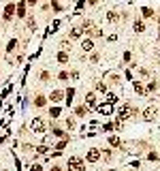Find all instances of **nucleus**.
Returning a JSON list of instances; mask_svg holds the SVG:
<instances>
[{
  "instance_id": "35",
  "label": "nucleus",
  "mask_w": 160,
  "mask_h": 171,
  "mask_svg": "<svg viewBox=\"0 0 160 171\" xmlns=\"http://www.w3.org/2000/svg\"><path fill=\"white\" fill-rule=\"evenodd\" d=\"M111 171H118V169H111Z\"/></svg>"
},
{
  "instance_id": "27",
  "label": "nucleus",
  "mask_w": 160,
  "mask_h": 171,
  "mask_svg": "<svg viewBox=\"0 0 160 171\" xmlns=\"http://www.w3.org/2000/svg\"><path fill=\"white\" fill-rule=\"evenodd\" d=\"M107 101H109V103H115L118 96H115V94H107Z\"/></svg>"
},
{
  "instance_id": "22",
  "label": "nucleus",
  "mask_w": 160,
  "mask_h": 171,
  "mask_svg": "<svg viewBox=\"0 0 160 171\" xmlns=\"http://www.w3.org/2000/svg\"><path fill=\"white\" fill-rule=\"evenodd\" d=\"M143 15H145V17H154V11H152V9H147V6H145V9H143Z\"/></svg>"
},
{
  "instance_id": "17",
  "label": "nucleus",
  "mask_w": 160,
  "mask_h": 171,
  "mask_svg": "<svg viewBox=\"0 0 160 171\" xmlns=\"http://www.w3.org/2000/svg\"><path fill=\"white\" fill-rule=\"evenodd\" d=\"M34 105H37V107H43V105H45V96H37V98H34Z\"/></svg>"
},
{
  "instance_id": "14",
  "label": "nucleus",
  "mask_w": 160,
  "mask_h": 171,
  "mask_svg": "<svg viewBox=\"0 0 160 171\" xmlns=\"http://www.w3.org/2000/svg\"><path fill=\"white\" fill-rule=\"evenodd\" d=\"M81 37V28H73L71 30V39H79Z\"/></svg>"
},
{
  "instance_id": "19",
  "label": "nucleus",
  "mask_w": 160,
  "mask_h": 171,
  "mask_svg": "<svg viewBox=\"0 0 160 171\" xmlns=\"http://www.w3.org/2000/svg\"><path fill=\"white\" fill-rule=\"evenodd\" d=\"M73 94H75V90L68 88V92H66V103H68V105H71V101H73Z\"/></svg>"
},
{
  "instance_id": "28",
  "label": "nucleus",
  "mask_w": 160,
  "mask_h": 171,
  "mask_svg": "<svg viewBox=\"0 0 160 171\" xmlns=\"http://www.w3.org/2000/svg\"><path fill=\"white\" fill-rule=\"evenodd\" d=\"M66 126H68V128H75V120H73V118H68V120H66Z\"/></svg>"
},
{
  "instance_id": "20",
  "label": "nucleus",
  "mask_w": 160,
  "mask_h": 171,
  "mask_svg": "<svg viewBox=\"0 0 160 171\" xmlns=\"http://www.w3.org/2000/svg\"><path fill=\"white\" fill-rule=\"evenodd\" d=\"M109 143H111V145H122V141L118 137H109Z\"/></svg>"
},
{
  "instance_id": "7",
  "label": "nucleus",
  "mask_w": 160,
  "mask_h": 171,
  "mask_svg": "<svg viewBox=\"0 0 160 171\" xmlns=\"http://www.w3.org/2000/svg\"><path fill=\"white\" fill-rule=\"evenodd\" d=\"M92 47H94L92 39H83V41H81V49H83V51H92Z\"/></svg>"
},
{
  "instance_id": "8",
  "label": "nucleus",
  "mask_w": 160,
  "mask_h": 171,
  "mask_svg": "<svg viewBox=\"0 0 160 171\" xmlns=\"http://www.w3.org/2000/svg\"><path fill=\"white\" fill-rule=\"evenodd\" d=\"M132 88H135V92H137V94H147V92H145V86L141 84V82H135Z\"/></svg>"
},
{
  "instance_id": "36",
  "label": "nucleus",
  "mask_w": 160,
  "mask_h": 171,
  "mask_svg": "<svg viewBox=\"0 0 160 171\" xmlns=\"http://www.w3.org/2000/svg\"><path fill=\"white\" fill-rule=\"evenodd\" d=\"M158 41H160V37H158Z\"/></svg>"
},
{
  "instance_id": "11",
  "label": "nucleus",
  "mask_w": 160,
  "mask_h": 171,
  "mask_svg": "<svg viewBox=\"0 0 160 171\" xmlns=\"http://www.w3.org/2000/svg\"><path fill=\"white\" fill-rule=\"evenodd\" d=\"M58 62H60V64L68 62V54H66V51H60V54H58Z\"/></svg>"
},
{
  "instance_id": "6",
  "label": "nucleus",
  "mask_w": 160,
  "mask_h": 171,
  "mask_svg": "<svg viewBox=\"0 0 160 171\" xmlns=\"http://www.w3.org/2000/svg\"><path fill=\"white\" fill-rule=\"evenodd\" d=\"M13 13H15V4H13V2H9V4H6V9H4V19L9 22V19L13 17Z\"/></svg>"
},
{
  "instance_id": "5",
  "label": "nucleus",
  "mask_w": 160,
  "mask_h": 171,
  "mask_svg": "<svg viewBox=\"0 0 160 171\" xmlns=\"http://www.w3.org/2000/svg\"><path fill=\"white\" fill-rule=\"evenodd\" d=\"M30 128H32L34 133H43L47 126H45V120H43V118H34V120H32V124H30Z\"/></svg>"
},
{
  "instance_id": "12",
  "label": "nucleus",
  "mask_w": 160,
  "mask_h": 171,
  "mask_svg": "<svg viewBox=\"0 0 160 171\" xmlns=\"http://www.w3.org/2000/svg\"><path fill=\"white\" fill-rule=\"evenodd\" d=\"M62 96H64V94H62L60 90H56V92H51V101H53V103H58V101H62Z\"/></svg>"
},
{
  "instance_id": "2",
  "label": "nucleus",
  "mask_w": 160,
  "mask_h": 171,
  "mask_svg": "<svg viewBox=\"0 0 160 171\" xmlns=\"http://www.w3.org/2000/svg\"><path fill=\"white\" fill-rule=\"evenodd\" d=\"M68 171H85V161L79 156H71L68 158Z\"/></svg>"
},
{
  "instance_id": "25",
  "label": "nucleus",
  "mask_w": 160,
  "mask_h": 171,
  "mask_svg": "<svg viewBox=\"0 0 160 171\" xmlns=\"http://www.w3.org/2000/svg\"><path fill=\"white\" fill-rule=\"evenodd\" d=\"M28 26H30V30H37V22H34V17H30V22H28Z\"/></svg>"
},
{
  "instance_id": "31",
  "label": "nucleus",
  "mask_w": 160,
  "mask_h": 171,
  "mask_svg": "<svg viewBox=\"0 0 160 171\" xmlns=\"http://www.w3.org/2000/svg\"><path fill=\"white\" fill-rule=\"evenodd\" d=\"M147 158H150V161H158V154H156V152H152V154H150Z\"/></svg>"
},
{
  "instance_id": "23",
  "label": "nucleus",
  "mask_w": 160,
  "mask_h": 171,
  "mask_svg": "<svg viewBox=\"0 0 160 171\" xmlns=\"http://www.w3.org/2000/svg\"><path fill=\"white\" fill-rule=\"evenodd\" d=\"M15 45H17V39H13V41L9 43V47H6V51H13V49H15Z\"/></svg>"
},
{
  "instance_id": "10",
  "label": "nucleus",
  "mask_w": 160,
  "mask_h": 171,
  "mask_svg": "<svg viewBox=\"0 0 160 171\" xmlns=\"http://www.w3.org/2000/svg\"><path fill=\"white\" fill-rule=\"evenodd\" d=\"M132 28H135V32H143V30H145V24H143V22H141V19H137V22H135V26H132Z\"/></svg>"
},
{
  "instance_id": "29",
  "label": "nucleus",
  "mask_w": 160,
  "mask_h": 171,
  "mask_svg": "<svg viewBox=\"0 0 160 171\" xmlns=\"http://www.w3.org/2000/svg\"><path fill=\"white\" fill-rule=\"evenodd\" d=\"M30 171H43L41 165H30Z\"/></svg>"
},
{
  "instance_id": "24",
  "label": "nucleus",
  "mask_w": 160,
  "mask_h": 171,
  "mask_svg": "<svg viewBox=\"0 0 160 171\" xmlns=\"http://www.w3.org/2000/svg\"><path fill=\"white\" fill-rule=\"evenodd\" d=\"M88 113V107H77V116H85Z\"/></svg>"
},
{
  "instance_id": "33",
  "label": "nucleus",
  "mask_w": 160,
  "mask_h": 171,
  "mask_svg": "<svg viewBox=\"0 0 160 171\" xmlns=\"http://www.w3.org/2000/svg\"><path fill=\"white\" fill-rule=\"evenodd\" d=\"M51 171H62V169L60 167H51Z\"/></svg>"
},
{
  "instance_id": "30",
  "label": "nucleus",
  "mask_w": 160,
  "mask_h": 171,
  "mask_svg": "<svg viewBox=\"0 0 160 171\" xmlns=\"http://www.w3.org/2000/svg\"><path fill=\"white\" fill-rule=\"evenodd\" d=\"M58 77H60V79H66V77H68V73H66V71H60V75H58Z\"/></svg>"
},
{
  "instance_id": "16",
  "label": "nucleus",
  "mask_w": 160,
  "mask_h": 171,
  "mask_svg": "<svg viewBox=\"0 0 160 171\" xmlns=\"http://www.w3.org/2000/svg\"><path fill=\"white\" fill-rule=\"evenodd\" d=\"M49 116H51V118H58V116H60V107H51V109H49Z\"/></svg>"
},
{
  "instance_id": "21",
  "label": "nucleus",
  "mask_w": 160,
  "mask_h": 171,
  "mask_svg": "<svg viewBox=\"0 0 160 171\" xmlns=\"http://www.w3.org/2000/svg\"><path fill=\"white\" fill-rule=\"evenodd\" d=\"M156 82H152V84H147V88H145V92H154V90H156Z\"/></svg>"
},
{
  "instance_id": "32",
  "label": "nucleus",
  "mask_w": 160,
  "mask_h": 171,
  "mask_svg": "<svg viewBox=\"0 0 160 171\" xmlns=\"http://www.w3.org/2000/svg\"><path fill=\"white\" fill-rule=\"evenodd\" d=\"M96 90H100V92H105V90H107V86H105V84H98V86H96Z\"/></svg>"
},
{
  "instance_id": "26",
  "label": "nucleus",
  "mask_w": 160,
  "mask_h": 171,
  "mask_svg": "<svg viewBox=\"0 0 160 171\" xmlns=\"http://www.w3.org/2000/svg\"><path fill=\"white\" fill-rule=\"evenodd\" d=\"M85 101H88V103H90V105H94V94H92V92H90V94H88V96H85Z\"/></svg>"
},
{
  "instance_id": "15",
  "label": "nucleus",
  "mask_w": 160,
  "mask_h": 171,
  "mask_svg": "<svg viewBox=\"0 0 160 171\" xmlns=\"http://www.w3.org/2000/svg\"><path fill=\"white\" fill-rule=\"evenodd\" d=\"M98 111H100V113H111V105H107V103H105L103 107H98Z\"/></svg>"
},
{
  "instance_id": "34",
  "label": "nucleus",
  "mask_w": 160,
  "mask_h": 171,
  "mask_svg": "<svg viewBox=\"0 0 160 171\" xmlns=\"http://www.w3.org/2000/svg\"><path fill=\"white\" fill-rule=\"evenodd\" d=\"M28 2H30V4H37V0H28Z\"/></svg>"
},
{
  "instance_id": "18",
  "label": "nucleus",
  "mask_w": 160,
  "mask_h": 171,
  "mask_svg": "<svg viewBox=\"0 0 160 171\" xmlns=\"http://www.w3.org/2000/svg\"><path fill=\"white\" fill-rule=\"evenodd\" d=\"M24 13H26V9H24V2H19V4H17V15H19V17H24Z\"/></svg>"
},
{
  "instance_id": "9",
  "label": "nucleus",
  "mask_w": 160,
  "mask_h": 171,
  "mask_svg": "<svg viewBox=\"0 0 160 171\" xmlns=\"http://www.w3.org/2000/svg\"><path fill=\"white\" fill-rule=\"evenodd\" d=\"M107 19H109L111 24H118V22H120V15H118L115 11H109V13H107Z\"/></svg>"
},
{
  "instance_id": "1",
  "label": "nucleus",
  "mask_w": 160,
  "mask_h": 171,
  "mask_svg": "<svg viewBox=\"0 0 160 171\" xmlns=\"http://www.w3.org/2000/svg\"><path fill=\"white\" fill-rule=\"evenodd\" d=\"M132 116H137V109L132 105H120V111H118V122H126L130 120Z\"/></svg>"
},
{
  "instance_id": "13",
  "label": "nucleus",
  "mask_w": 160,
  "mask_h": 171,
  "mask_svg": "<svg viewBox=\"0 0 160 171\" xmlns=\"http://www.w3.org/2000/svg\"><path fill=\"white\" fill-rule=\"evenodd\" d=\"M100 156H103V161H105V163H109V161L113 158V156H111V150H103V152H100Z\"/></svg>"
},
{
  "instance_id": "3",
  "label": "nucleus",
  "mask_w": 160,
  "mask_h": 171,
  "mask_svg": "<svg viewBox=\"0 0 160 171\" xmlns=\"http://www.w3.org/2000/svg\"><path fill=\"white\" fill-rule=\"evenodd\" d=\"M156 116H158V109H156L154 105H150V107L143 111V120H145V122H154V120H156Z\"/></svg>"
},
{
  "instance_id": "4",
  "label": "nucleus",
  "mask_w": 160,
  "mask_h": 171,
  "mask_svg": "<svg viewBox=\"0 0 160 171\" xmlns=\"http://www.w3.org/2000/svg\"><path fill=\"white\" fill-rule=\"evenodd\" d=\"M98 158H100V150L90 148V150H88V154H85V161H88V163H98Z\"/></svg>"
}]
</instances>
